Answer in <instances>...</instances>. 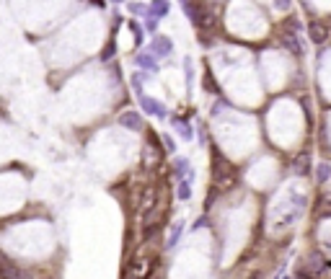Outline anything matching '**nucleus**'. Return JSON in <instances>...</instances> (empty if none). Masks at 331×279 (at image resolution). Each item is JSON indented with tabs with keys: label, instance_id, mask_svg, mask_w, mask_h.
Segmentation results:
<instances>
[{
	"label": "nucleus",
	"instance_id": "f257e3e1",
	"mask_svg": "<svg viewBox=\"0 0 331 279\" xmlns=\"http://www.w3.org/2000/svg\"><path fill=\"white\" fill-rule=\"evenodd\" d=\"M184 11H187L189 21L194 23L202 34H215V29H217V13H213L207 5H202V3H184Z\"/></svg>",
	"mask_w": 331,
	"mask_h": 279
},
{
	"label": "nucleus",
	"instance_id": "f03ea898",
	"mask_svg": "<svg viewBox=\"0 0 331 279\" xmlns=\"http://www.w3.org/2000/svg\"><path fill=\"white\" fill-rule=\"evenodd\" d=\"M215 178L220 184H233V178H236V168L233 163H228V160L223 158V152H217L215 150Z\"/></svg>",
	"mask_w": 331,
	"mask_h": 279
},
{
	"label": "nucleus",
	"instance_id": "7ed1b4c3",
	"mask_svg": "<svg viewBox=\"0 0 331 279\" xmlns=\"http://www.w3.org/2000/svg\"><path fill=\"white\" fill-rule=\"evenodd\" d=\"M140 106H142L145 114L155 116V119H166V116H168V109H166L161 101H153L150 96H140Z\"/></svg>",
	"mask_w": 331,
	"mask_h": 279
},
{
	"label": "nucleus",
	"instance_id": "20e7f679",
	"mask_svg": "<svg viewBox=\"0 0 331 279\" xmlns=\"http://www.w3.org/2000/svg\"><path fill=\"white\" fill-rule=\"evenodd\" d=\"M148 52H150V55H155V57H168L171 52H173V44H171L168 37H153Z\"/></svg>",
	"mask_w": 331,
	"mask_h": 279
},
{
	"label": "nucleus",
	"instance_id": "39448f33",
	"mask_svg": "<svg viewBox=\"0 0 331 279\" xmlns=\"http://www.w3.org/2000/svg\"><path fill=\"white\" fill-rule=\"evenodd\" d=\"M331 264H329V261L324 258V256H321V254H316V251H313V254H308V258H306V266H303V272H308V274H318V272H324V269H329Z\"/></svg>",
	"mask_w": 331,
	"mask_h": 279
},
{
	"label": "nucleus",
	"instance_id": "423d86ee",
	"mask_svg": "<svg viewBox=\"0 0 331 279\" xmlns=\"http://www.w3.org/2000/svg\"><path fill=\"white\" fill-rule=\"evenodd\" d=\"M135 65L148 70V73H158V60H155L150 52H140V55H135Z\"/></svg>",
	"mask_w": 331,
	"mask_h": 279
},
{
	"label": "nucleus",
	"instance_id": "0eeeda50",
	"mask_svg": "<svg viewBox=\"0 0 331 279\" xmlns=\"http://www.w3.org/2000/svg\"><path fill=\"white\" fill-rule=\"evenodd\" d=\"M119 124L122 127H127V129H142V116L137 114V111H124L122 116H119Z\"/></svg>",
	"mask_w": 331,
	"mask_h": 279
},
{
	"label": "nucleus",
	"instance_id": "6e6552de",
	"mask_svg": "<svg viewBox=\"0 0 331 279\" xmlns=\"http://www.w3.org/2000/svg\"><path fill=\"white\" fill-rule=\"evenodd\" d=\"M308 34H310V42H316V44H324L329 39V29H326V23H318L313 21L308 26Z\"/></svg>",
	"mask_w": 331,
	"mask_h": 279
},
{
	"label": "nucleus",
	"instance_id": "1a4fd4ad",
	"mask_svg": "<svg viewBox=\"0 0 331 279\" xmlns=\"http://www.w3.org/2000/svg\"><path fill=\"white\" fill-rule=\"evenodd\" d=\"M171 124H173V129H176L184 140H191V137H194V129H191V124L184 122L181 116H171Z\"/></svg>",
	"mask_w": 331,
	"mask_h": 279
},
{
	"label": "nucleus",
	"instance_id": "9d476101",
	"mask_svg": "<svg viewBox=\"0 0 331 279\" xmlns=\"http://www.w3.org/2000/svg\"><path fill=\"white\" fill-rule=\"evenodd\" d=\"M168 11H171V5L166 3V0H158V3H150V5H148V16H150L153 21H161Z\"/></svg>",
	"mask_w": 331,
	"mask_h": 279
},
{
	"label": "nucleus",
	"instance_id": "9b49d317",
	"mask_svg": "<svg viewBox=\"0 0 331 279\" xmlns=\"http://www.w3.org/2000/svg\"><path fill=\"white\" fill-rule=\"evenodd\" d=\"M329 178H331V163L321 160V163L316 166V181H318V184H326Z\"/></svg>",
	"mask_w": 331,
	"mask_h": 279
},
{
	"label": "nucleus",
	"instance_id": "f8f14e48",
	"mask_svg": "<svg viewBox=\"0 0 331 279\" xmlns=\"http://www.w3.org/2000/svg\"><path fill=\"white\" fill-rule=\"evenodd\" d=\"M189 160L187 158H176V168H173V176H176L179 178V181H184V178H187L189 176Z\"/></svg>",
	"mask_w": 331,
	"mask_h": 279
},
{
	"label": "nucleus",
	"instance_id": "ddd939ff",
	"mask_svg": "<svg viewBox=\"0 0 331 279\" xmlns=\"http://www.w3.org/2000/svg\"><path fill=\"white\" fill-rule=\"evenodd\" d=\"M145 73H132V78H130V83H132V88H135V93H137V98L140 96H145V91H142V83H145Z\"/></svg>",
	"mask_w": 331,
	"mask_h": 279
},
{
	"label": "nucleus",
	"instance_id": "4468645a",
	"mask_svg": "<svg viewBox=\"0 0 331 279\" xmlns=\"http://www.w3.org/2000/svg\"><path fill=\"white\" fill-rule=\"evenodd\" d=\"M176 196L181 202H187L189 196H191V184L189 181H179V186H176Z\"/></svg>",
	"mask_w": 331,
	"mask_h": 279
},
{
	"label": "nucleus",
	"instance_id": "2eb2a0df",
	"mask_svg": "<svg viewBox=\"0 0 331 279\" xmlns=\"http://www.w3.org/2000/svg\"><path fill=\"white\" fill-rule=\"evenodd\" d=\"M130 31H132V39L137 47H142V26L137 23V21H130Z\"/></svg>",
	"mask_w": 331,
	"mask_h": 279
},
{
	"label": "nucleus",
	"instance_id": "dca6fc26",
	"mask_svg": "<svg viewBox=\"0 0 331 279\" xmlns=\"http://www.w3.org/2000/svg\"><path fill=\"white\" fill-rule=\"evenodd\" d=\"M292 168H295V173L306 176V173H308V155H298V158H295V166H292Z\"/></svg>",
	"mask_w": 331,
	"mask_h": 279
},
{
	"label": "nucleus",
	"instance_id": "f3484780",
	"mask_svg": "<svg viewBox=\"0 0 331 279\" xmlns=\"http://www.w3.org/2000/svg\"><path fill=\"white\" fill-rule=\"evenodd\" d=\"M181 233H184V222H176V228L171 230V238H168V248H173L181 240Z\"/></svg>",
	"mask_w": 331,
	"mask_h": 279
},
{
	"label": "nucleus",
	"instance_id": "a211bd4d",
	"mask_svg": "<svg viewBox=\"0 0 331 279\" xmlns=\"http://www.w3.org/2000/svg\"><path fill=\"white\" fill-rule=\"evenodd\" d=\"M161 160V152H153V145L145 150V168H153V163H158Z\"/></svg>",
	"mask_w": 331,
	"mask_h": 279
},
{
	"label": "nucleus",
	"instance_id": "6ab92c4d",
	"mask_svg": "<svg viewBox=\"0 0 331 279\" xmlns=\"http://www.w3.org/2000/svg\"><path fill=\"white\" fill-rule=\"evenodd\" d=\"M184 70H187V88L191 91V86H194V70H191V60L189 57L184 60Z\"/></svg>",
	"mask_w": 331,
	"mask_h": 279
},
{
	"label": "nucleus",
	"instance_id": "aec40b11",
	"mask_svg": "<svg viewBox=\"0 0 331 279\" xmlns=\"http://www.w3.org/2000/svg\"><path fill=\"white\" fill-rule=\"evenodd\" d=\"M161 137H163V145H166V150H168V152H176V142H173V140L168 137V134H161Z\"/></svg>",
	"mask_w": 331,
	"mask_h": 279
},
{
	"label": "nucleus",
	"instance_id": "412c9836",
	"mask_svg": "<svg viewBox=\"0 0 331 279\" xmlns=\"http://www.w3.org/2000/svg\"><path fill=\"white\" fill-rule=\"evenodd\" d=\"M117 52V44L114 42H109V47L104 49V55H101V60H112V55Z\"/></svg>",
	"mask_w": 331,
	"mask_h": 279
},
{
	"label": "nucleus",
	"instance_id": "4be33fe9",
	"mask_svg": "<svg viewBox=\"0 0 331 279\" xmlns=\"http://www.w3.org/2000/svg\"><path fill=\"white\" fill-rule=\"evenodd\" d=\"M145 29H148L153 37H158V21H153V19H148V23H145Z\"/></svg>",
	"mask_w": 331,
	"mask_h": 279
},
{
	"label": "nucleus",
	"instance_id": "5701e85b",
	"mask_svg": "<svg viewBox=\"0 0 331 279\" xmlns=\"http://www.w3.org/2000/svg\"><path fill=\"white\" fill-rule=\"evenodd\" d=\"M321 207H324V210H331V194H329V196H324V199L318 202V210H321Z\"/></svg>",
	"mask_w": 331,
	"mask_h": 279
},
{
	"label": "nucleus",
	"instance_id": "b1692460",
	"mask_svg": "<svg viewBox=\"0 0 331 279\" xmlns=\"http://www.w3.org/2000/svg\"><path fill=\"white\" fill-rule=\"evenodd\" d=\"M295 279H316L313 274H308V272H303V269H300V272L295 274Z\"/></svg>",
	"mask_w": 331,
	"mask_h": 279
},
{
	"label": "nucleus",
	"instance_id": "393cba45",
	"mask_svg": "<svg viewBox=\"0 0 331 279\" xmlns=\"http://www.w3.org/2000/svg\"><path fill=\"white\" fill-rule=\"evenodd\" d=\"M142 8H145V5H140V3H132V5H130V11H132V13H140Z\"/></svg>",
	"mask_w": 331,
	"mask_h": 279
},
{
	"label": "nucleus",
	"instance_id": "a878e982",
	"mask_svg": "<svg viewBox=\"0 0 331 279\" xmlns=\"http://www.w3.org/2000/svg\"><path fill=\"white\" fill-rule=\"evenodd\" d=\"M251 279H264L261 274H251Z\"/></svg>",
	"mask_w": 331,
	"mask_h": 279
}]
</instances>
